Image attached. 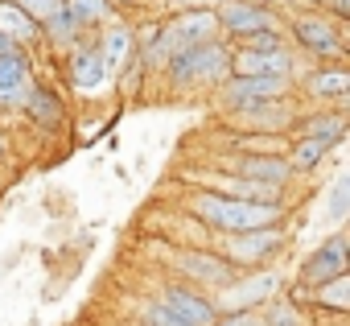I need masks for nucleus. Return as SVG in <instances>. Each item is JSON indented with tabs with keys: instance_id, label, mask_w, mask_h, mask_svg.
Returning a JSON list of instances; mask_svg holds the SVG:
<instances>
[{
	"instance_id": "f257e3e1",
	"label": "nucleus",
	"mask_w": 350,
	"mask_h": 326,
	"mask_svg": "<svg viewBox=\"0 0 350 326\" xmlns=\"http://www.w3.org/2000/svg\"><path fill=\"white\" fill-rule=\"evenodd\" d=\"M190 215H198L206 227L215 231H256V227H272L284 219V203H256V199H231V195H215V190H198L190 195Z\"/></svg>"
},
{
	"instance_id": "f03ea898",
	"label": "nucleus",
	"mask_w": 350,
	"mask_h": 326,
	"mask_svg": "<svg viewBox=\"0 0 350 326\" xmlns=\"http://www.w3.org/2000/svg\"><path fill=\"white\" fill-rule=\"evenodd\" d=\"M231 75V46L219 38V42H206V46H194V50H182L165 62V79H169V91H198V87H219L223 79Z\"/></svg>"
},
{
	"instance_id": "7ed1b4c3",
	"label": "nucleus",
	"mask_w": 350,
	"mask_h": 326,
	"mask_svg": "<svg viewBox=\"0 0 350 326\" xmlns=\"http://www.w3.org/2000/svg\"><path fill=\"white\" fill-rule=\"evenodd\" d=\"M293 91V75H227L215 87V103L243 112V108H260V103H276Z\"/></svg>"
},
{
	"instance_id": "20e7f679",
	"label": "nucleus",
	"mask_w": 350,
	"mask_h": 326,
	"mask_svg": "<svg viewBox=\"0 0 350 326\" xmlns=\"http://www.w3.org/2000/svg\"><path fill=\"white\" fill-rule=\"evenodd\" d=\"M276 293H280V273H256V277L223 285L219 297H211V301L219 314H239V310H256V305L272 301Z\"/></svg>"
},
{
	"instance_id": "39448f33",
	"label": "nucleus",
	"mask_w": 350,
	"mask_h": 326,
	"mask_svg": "<svg viewBox=\"0 0 350 326\" xmlns=\"http://www.w3.org/2000/svg\"><path fill=\"white\" fill-rule=\"evenodd\" d=\"M293 38L305 54L313 58H342L346 54V42H342V29L338 21H329L325 13H309V17H297L293 21Z\"/></svg>"
},
{
	"instance_id": "423d86ee",
	"label": "nucleus",
	"mask_w": 350,
	"mask_h": 326,
	"mask_svg": "<svg viewBox=\"0 0 350 326\" xmlns=\"http://www.w3.org/2000/svg\"><path fill=\"white\" fill-rule=\"evenodd\" d=\"M280 248H284V231H280V223H272V227H256V231H235V236H227L223 256H227L231 264H260V260L276 256Z\"/></svg>"
},
{
	"instance_id": "0eeeda50",
	"label": "nucleus",
	"mask_w": 350,
	"mask_h": 326,
	"mask_svg": "<svg viewBox=\"0 0 350 326\" xmlns=\"http://www.w3.org/2000/svg\"><path fill=\"white\" fill-rule=\"evenodd\" d=\"M95 50H99L107 75L116 79V75H124L128 58L136 54V29H132L128 21H120V17H111L107 25H99V42H95Z\"/></svg>"
},
{
	"instance_id": "6e6552de",
	"label": "nucleus",
	"mask_w": 350,
	"mask_h": 326,
	"mask_svg": "<svg viewBox=\"0 0 350 326\" xmlns=\"http://www.w3.org/2000/svg\"><path fill=\"white\" fill-rule=\"evenodd\" d=\"M66 75H70L75 91H83V95H95L99 87H107V83H111V75H107V66H103V58H99L95 42H91V46H87V42H75V46H70Z\"/></svg>"
},
{
	"instance_id": "1a4fd4ad",
	"label": "nucleus",
	"mask_w": 350,
	"mask_h": 326,
	"mask_svg": "<svg viewBox=\"0 0 350 326\" xmlns=\"http://www.w3.org/2000/svg\"><path fill=\"white\" fill-rule=\"evenodd\" d=\"M231 75H293V54H288V46H280V50L231 46Z\"/></svg>"
},
{
	"instance_id": "9d476101",
	"label": "nucleus",
	"mask_w": 350,
	"mask_h": 326,
	"mask_svg": "<svg viewBox=\"0 0 350 326\" xmlns=\"http://www.w3.org/2000/svg\"><path fill=\"white\" fill-rule=\"evenodd\" d=\"M346 268H350V260H346V236L334 231V236L301 264V281L313 289V285H321V281H329V277H338V273H346Z\"/></svg>"
},
{
	"instance_id": "9b49d317",
	"label": "nucleus",
	"mask_w": 350,
	"mask_h": 326,
	"mask_svg": "<svg viewBox=\"0 0 350 326\" xmlns=\"http://www.w3.org/2000/svg\"><path fill=\"white\" fill-rule=\"evenodd\" d=\"M178 268H182L190 281H202V285L223 289V285L235 281V268H239V264H231V260L219 256V252H182V256H178Z\"/></svg>"
},
{
	"instance_id": "f8f14e48",
	"label": "nucleus",
	"mask_w": 350,
	"mask_h": 326,
	"mask_svg": "<svg viewBox=\"0 0 350 326\" xmlns=\"http://www.w3.org/2000/svg\"><path fill=\"white\" fill-rule=\"evenodd\" d=\"M235 174H243L260 186H272V190H284V182L293 178L288 157H280V153H243L235 161Z\"/></svg>"
},
{
	"instance_id": "ddd939ff",
	"label": "nucleus",
	"mask_w": 350,
	"mask_h": 326,
	"mask_svg": "<svg viewBox=\"0 0 350 326\" xmlns=\"http://www.w3.org/2000/svg\"><path fill=\"white\" fill-rule=\"evenodd\" d=\"M173 314H178L182 322H190V326H211L215 318H219V310H215V301L206 297V293H198V289H190V285H169L165 289V297H161Z\"/></svg>"
},
{
	"instance_id": "4468645a",
	"label": "nucleus",
	"mask_w": 350,
	"mask_h": 326,
	"mask_svg": "<svg viewBox=\"0 0 350 326\" xmlns=\"http://www.w3.org/2000/svg\"><path fill=\"white\" fill-rule=\"evenodd\" d=\"M29 54L25 50H9L0 54V103H25L33 79H29Z\"/></svg>"
},
{
	"instance_id": "2eb2a0df",
	"label": "nucleus",
	"mask_w": 350,
	"mask_h": 326,
	"mask_svg": "<svg viewBox=\"0 0 350 326\" xmlns=\"http://www.w3.org/2000/svg\"><path fill=\"white\" fill-rule=\"evenodd\" d=\"M0 34H5L9 42H17L21 50L29 46V42H38L42 38V25L17 5V0H0Z\"/></svg>"
},
{
	"instance_id": "dca6fc26",
	"label": "nucleus",
	"mask_w": 350,
	"mask_h": 326,
	"mask_svg": "<svg viewBox=\"0 0 350 326\" xmlns=\"http://www.w3.org/2000/svg\"><path fill=\"white\" fill-rule=\"evenodd\" d=\"M202 190H215V195H231V199H256V203H272L280 190H272V186H260V182H252V178H243V174H219V178H202Z\"/></svg>"
},
{
	"instance_id": "f3484780",
	"label": "nucleus",
	"mask_w": 350,
	"mask_h": 326,
	"mask_svg": "<svg viewBox=\"0 0 350 326\" xmlns=\"http://www.w3.org/2000/svg\"><path fill=\"white\" fill-rule=\"evenodd\" d=\"M334 145H338V140H329V136H297V140H293V153H288V170H293V174L317 170Z\"/></svg>"
},
{
	"instance_id": "a211bd4d",
	"label": "nucleus",
	"mask_w": 350,
	"mask_h": 326,
	"mask_svg": "<svg viewBox=\"0 0 350 326\" xmlns=\"http://www.w3.org/2000/svg\"><path fill=\"white\" fill-rule=\"evenodd\" d=\"M62 5H66V13L75 17V25L83 34H91V29H99V25H107L116 17V9L107 0H62Z\"/></svg>"
},
{
	"instance_id": "6ab92c4d",
	"label": "nucleus",
	"mask_w": 350,
	"mask_h": 326,
	"mask_svg": "<svg viewBox=\"0 0 350 326\" xmlns=\"http://www.w3.org/2000/svg\"><path fill=\"white\" fill-rule=\"evenodd\" d=\"M21 108H25L38 124H46V128L62 124V99H58L54 91H46V87H29V95H25Z\"/></svg>"
},
{
	"instance_id": "aec40b11",
	"label": "nucleus",
	"mask_w": 350,
	"mask_h": 326,
	"mask_svg": "<svg viewBox=\"0 0 350 326\" xmlns=\"http://www.w3.org/2000/svg\"><path fill=\"white\" fill-rule=\"evenodd\" d=\"M309 91L317 95V99H346L350 95V71H342V66H334V71H317V75H309Z\"/></svg>"
},
{
	"instance_id": "412c9836",
	"label": "nucleus",
	"mask_w": 350,
	"mask_h": 326,
	"mask_svg": "<svg viewBox=\"0 0 350 326\" xmlns=\"http://www.w3.org/2000/svg\"><path fill=\"white\" fill-rule=\"evenodd\" d=\"M313 297H317V305H321V310L342 314V310L350 305V277H346V273H338V277H329V281L313 285Z\"/></svg>"
},
{
	"instance_id": "4be33fe9",
	"label": "nucleus",
	"mask_w": 350,
	"mask_h": 326,
	"mask_svg": "<svg viewBox=\"0 0 350 326\" xmlns=\"http://www.w3.org/2000/svg\"><path fill=\"white\" fill-rule=\"evenodd\" d=\"M42 38H50L54 46H75V42H83L87 34L75 25V17H70L66 5H62V13H54L50 21H42Z\"/></svg>"
},
{
	"instance_id": "5701e85b",
	"label": "nucleus",
	"mask_w": 350,
	"mask_h": 326,
	"mask_svg": "<svg viewBox=\"0 0 350 326\" xmlns=\"http://www.w3.org/2000/svg\"><path fill=\"white\" fill-rule=\"evenodd\" d=\"M260 322H264V326H309L305 314L297 310V301H288V297H272V301H264Z\"/></svg>"
},
{
	"instance_id": "b1692460",
	"label": "nucleus",
	"mask_w": 350,
	"mask_h": 326,
	"mask_svg": "<svg viewBox=\"0 0 350 326\" xmlns=\"http://www.w3.org/2000/svg\"><path fill=\"white\" fill-rule=\"evenodd\" d=\"M297 136H329V140H342L346 136V116L342 112H321V116L305 120L297 128Z\"/></svg>"
},
{
	"instance_id": "393cba45",
	"label": "nucleus",
	"mask_w": 350,
	"mask_h": 326,
	"mask_svg": "<svg viewBox=\"0 0 350 326\" xmlns=\"http://www.w3.org/2000/svg\"><path fill=\"white\" fill-rule=\"evenodd\" d=\"M346 211H350V178L342 174V178L329 186V207H325V215H329L334 223H342V219H346Z\"/></svg>"
},
{
	"instance_id": "a878e982",
	"label": "nucleus",
	"mask_w": 350,
	"mask_h": 326,
	"mask_svg": "<svg viewBox=\"0 0 350 326\" xmlns=\"http://www.w3.org/2000/svg\"><path fill=\"white\" fill-rule=\"evenodd\" d=\"M231 46H247V50H280V46H288V42H284V34H280V29H256V34H247V38L231 42Z\"/></svg>"
},
{
	"instance_id": "bb28decb",
	"label": "nucleus",
	"mask_w": 350,
	"mask_h": 326,
	"mask_svg": "<svg viewBox=\"0 0 350 326\" xmlns=\"http://www.w3.org/2000/svg\"><path fill=\"white\" fill-rule=\"evenodd\" d=\"M140 318H144L148 326H190V322H182L178 314H173L165 301H148V305L140 310Z\"/></svg>"
},
{
	"instance_id": "cd10ccee",
	"label": "nucleus",
	"mask_w": 350,
	"mask_h": 326,
	"mask_svg": "<svg viewBox=\"0 0 350 326\" xmlns=\"http://www.w3.org/2000/svg\"><path fill=\"white\" fill-rule=\"evenodd\" d=\"M17 5H21L38 25H42V21H50L54 13H62V0H17Z\"/></svg>"
},
{
	"instance_id": "c85d7f7f",
	"label": "nucleus",
	"mask_w": 350,
	"mask_h": 326,
	"mask_svg": "<svg viewBox=\"0 0 350 326\" xmlns=\"http://www.w3.org/2000/svg\"><path fill=\"white\" fill-rule=\"evenodd\" d=\"M211 326H264L256 310H239V314H219Z\"/></svg>"
},
{
	"instance_id": "c756f323",
	"label": "nucleus",
	"mask_w": 350,
	"mask_h": 326,
	"mask_svg": "<svg viewBox=\"0 0 350 326\" xmlns=\"http://www.w3.org/2000/svg\"><path fill=\"white\" fill-rule=\"evenodd\" d=\"M161 5H165L169 13H178V9H215L219 0H161Z\"/></svg>"
},
{
	"instance_id": "7c9ffc66",
	"label": "nucleus",
	"mask_w": 350,
	"mask_h": 326,
	"mask_svg": "<svg viewBox=\"0 0 350 326\" xmlns=\"http://www.w3.org/2000/svg\"><path fill=\"white\" fill-rule=\"evenodd\" d=\"M325 9H329V13H334L338 21H346V17H350V0H329Z\"/></svg>"
},
{
	"instance_id": "2f4dec72",
	"label": "nucleus",
	"mask_w": 350,
	"mask_h": 326,
	"mask_svg": "<svg viewBox=\"0 0 350 326\" xmlns=\"http://www.w3.org/2000/svg\"><path fill=\"white\" fill-rule=\"evenodd\" d=\"M107 5L120 13V9H144V0H107Z\"/></svg>"
},
{
	"instance_id": "473e14b6",
	"label": "nucleus",
	"mask_w": 350,
	"mask_h": 326,
	"mask_svg": "<svg viewBox=\"0 0 350 326\" xmlns=\"http://www.w3.org/2000/svg\"><path fill=\"white\" fill-rule=\"evenodd\" d=\"M9 50H21V46H17V42H9L5 34H0V54H9Z\"/></svg>"
},
{
	"instance_id": "72a5a7b5",
	"label": "nucleus",
	"mask_w": 350,
	"mask_h": 326,
	"mask_svg": "<svg viewBox=\"0 0 350 326\" xmlns=\"http://www.w3.org/2000/svg\"><path fill=\"white\" fill-rule=\"evenodd\" d=\"M309 5H317V9H321V5H329V0H309Z\"/></svg>"
},
{
	"instance_id": "f704fd0d",
	"label": "nucleus",
	"mask_w": 350,
	"mask_h": 326,
	"mask_svg": "<svg viewBox=\"0 0 350 326\" xmlns=\"http://www.w3.org/2000/svg\"><path fill=\"white\" fill-rule=\"evenodd\" d=\"M256 5H272V0H256Z\"/></svg>"
}]
</instances>
